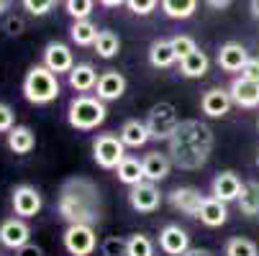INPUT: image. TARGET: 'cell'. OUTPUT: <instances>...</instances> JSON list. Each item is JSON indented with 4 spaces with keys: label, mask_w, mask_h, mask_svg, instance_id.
Instances as JSON below:
<instances>
[{
    "label": "cell",
    "mask_w": 259,
    "mask_h": 256,
    "mask_svg": "<svg viewBox=\"0 0 259 256\" xmlns=\"http://www.w3.org/2000/svg\"><path fill=\"white\" fill-rule=\"evenodd\" d=\"M256 128H259V121H256Z\"/></svg>",
    "instance_id": "obj_48"
},
{
    "label": "cell",
    "mask_w": 259,
    "mask_h": 256,
    "mask_svg": "<svg viewBox=\"0 0 259 256\" xmlns=\"http://www.w3.org/2000/svg\"><path fill=\"white\" fill-rule=\"evenodd\" d=\"M190 248V236L185 228H180L177 223H169L159 231V251L167 256H182Z\"/></svg>",
    "instance_id": "obj_13"
},
{
    "label": "cell",
    "mask_w": 259,
    "mask_h": 256,
    "mask_svg": "<svg viewBox=\"0 0 259 256\" xmlns=\"http://www.w3.org/2000/svg\"><path fill=\"white\" fill-rule=\"evenodd\" d=\"M44 64L54 72V75H69V69L75 67V57L72 49L62 41H49L44 46Z\"/></svg>",
    "instance_id": "obj_16"
},
{
    "label": "cell",
    "mask_w": 259,
    "mask_h": 256,
    "mask_svg": "<svg viewBox=\"0 0 259 256\" xmlns=\"http://www.w3.org/2000/svg\"><path fill=\"white\" fill-rule=\"evenodd\" d=\"M224 256H259V246H256L251 238L234 236V238H229V241H226Z\"/></svg>",
    "instance_id": "obj_31"
},
{
    "label": "cell",
    "mask_w": 259,
    "mask_h": 256,
    "mask_svg": "<svg viewBox=\"0 0 259 256\" xmlns=\"http://www.w3.org/2000/svg\"><path fill=\"white\" fill-rule=\"evenodd\" d=\"M249 11H251V16L259 21V0H249Z\"/></svg>",
    "instance_id": "obj_45"
},
{
    "label": "cell",
    "mask_w": 259,
    "mask_h": 256,
    "mask_svg": "<svg viewBox=\"0 0 259 256\" xmlns=\"http://www.w3.org/2000/svg\"><path fill=\"white\" fill-rule=\"evenodd\" d=\"M95 8V0H64V11L72 16V18H90Z\"/></svg>",
    "instance_id": "obj_35"
},
{
    "label": "cell",
    "mask_w": 259,
    "mask_h": 256,
    "mask_svg": "<svg viewBox=\"0 0 259 256\" xmlns=\"http://www.w3.org/2000/svg\"><path fill=\"white\" fill-rule=\"evenodd\" d=\"M8 6H11V0H0V13H6Z\"/></svg>",
    "instance_id": "obj_46"
},
{
    "label": "cell",
    "mask_w": 259,
    "mask_h": 256,
    "mask_svg": "<svg viewBox=\"0 0 259 256\" xmlns=\"http://www.w3.org/2000/svg\"><path fill=\"white\" fill-rule=\"evenodd\" d=\"M241 187H244V182L239 179L236 172L226 169V172H218L210 182V195L218 197V200H224V202H236L239 195H241Z\"/></svg>",
    "instance_id": "obj_12"
},
{
    "label": "cell",
    "mask_w": 259,
    "mask_h": 256,
    "mask_svg": "<svg viewBox=\"0 0 259 256\" xmlns=\"http://www.w3.org/2000/svg\"><path fill=\"white\" fill-rule=\"evenodd\" d=\"M121 141L126 143V149H141L152 141L149 136V128H146V121H139V118H131L121 126Z\"/></svg>",
    "instance_id": "obj_22"
},
{
    "label": "cell",
    "mask_w": 259,
    "mask_h": 256,
    "mask_svg": "<svg viewBox=\"0 0 259 256\" xmlns=\"http://www.w3.org/2000/svg\"><path fill=\"white\" fill-rule=\"evenodd\" d=\"M126 87H128V82H126V77L121 75V72L118 69H108V72H103V75L98 77L95 95L100 100H105V103H113V100L123 97Z\"/></svg>",
    "instance_id": "obj_15"
},
{
    "label": "cell",
    "mask_w": 259,
    "mask_h": 256,
    "mask_svg": "<svg viewBox=\"0 0 259 256\" xmlns=\"http://www.w3.org/2000/svg\"><path fill=\"white\" fill-rule=\"evenodd\" d=\"M93 49H95V54H98L100 59H113V57L121 52V39H118V33L103 28V31L98 33V39H95Z\"/></svg>",
    "instance_id": "obj_29"
},
{
    "label": "cell",
    "mask_w": 259,
    "mask_h": 256,
    "mask_svg": "<svg viewBox=\"0 0 259 256\" xmlns=\"http://www.w3.org/2000/svg\"><path fill=\"white\" fill-rule=\"evenodd\" d=\"M177 126H180V118H177V108L172 103H157L146 113V128H149L152 141H169Z\"/></svg>",
    "instance_id": "obj_5"
},
{
    "label": "cell",
    "mask_w": 259,
    "mask_h": 256,
    "mask_svg": "<svg viewBox=\"0 0 259 256\" xmlns=\"http://www.w3.org/2000/svg\"><path fill=\"white\" fill-rule=\"evenodd\" d=\"M205 195L198 190V187H175L169 192V205L180 213H185L188 218H198L200 213V205H203Z\"/></svg>",
    "instance_id": "obj_14"
},
{
    "label": "cell",
    "mask_w": 259,
    "mask_h": 256,
    "mask_svg": "<svg viewBox=\"0 0 259 256\" xmlns=\"http://www.w3.org/2000/svg\"><path fill=\"white\" fill-rule=\"evenodd\" d=\"M100 253H103V256H128V238L108 236V238L100 243Z\"/></svg>",
    "instance_id": "obj_33"
},
{
    "label": "cell",
    "mask_w": 259,
    "mask_h": 256,
    "mask_svg": "<svg viewBox=\"0 0 259 256\" xmlns=\"http://www.w3.org/2000/svg\"><path fill=\"white\" fill-rule=\"evenodd\" d=\"M229 92H231L234 105L246 108V111L259 108V82H251L246 77H234L229 85Z\"/></svg>",
    "instance_id": "obj_18"
},
{
    "label": "cell",
    "mask_w": 259,
    "mask_h": 256,
    "mask_svg": "<svg viewBox=\"0 0 259 256\" xmlns=\"http://www.w3.org/2000/svg\"><path fill=\"white\" fill-rule=\"evenodd\" d=\"M205 3L213 8V11H224V8H229L234 0H205Z\"/></svg>",
    "instance_id": "obj_42"
},
{
    "label": "cell",
    "mask_w": 259,
    "mask_h": 256,
    "mask_svg": "<svg viewBox=\"0 0 259 256\" xmlns=\"http://www.w3.org/2000/svg\"><path fill=\"white\" fill-rule=\"evenodd\" d=\"M128 256H154V241L146 233L128 236Z\"/></svg>",
    "instance_id": "obj_32"
},
{
    "label": "cell",
    "mask_w": 259,
    "mask_h": 256,
    "mask_svg": "<svg viewBox=\"0 0 259 256\" xmlns=\"http://www.w3.org/2000/svg\"><path fill=\"white\" fill-rule=\"evenodd\" d=\"M11 202H13L16 215H21V218H33L44 208V197L33 185H16L11 192Z\"/></svg>",
    "instance_id": "obj_9"
},
{
    "label": "cell",
    "mask_w": 259,
    "mask_h": 256,
    "mask_svg": "<svg viewBox=\"0 0 259 256\" xmlns=\"http://www.w3.org/2000/svg\"><path fill=\"white\" fill-rule=\"evenodd\" d=\"M162 13L172 21H188L198 11V0H162Z\"/></svg>",
    "instance_id": "obj_28"
},
{
    "label": "cell",
    "mask_w": 259,
    "mask_h": 256,
    "mask_svg": "<svg viewBox=\"0 0 259 256\" xmlns=\"http://www.w3.org/2000/svg\"><path fill=\"white\" fill-rule=\"evenodd\" d=\"M236 205H239V213H241L244 218H256V215H259V182H256V179L244 182Z\"/></svg>",
    "instance_id": "obj_25"
},
{
    "label": "cell",
    "mask_w": 259,
    "mask_h": 256,
    "mask_svg": "<svg viewBox=\"0 0 259 256\" xmlns=\"http://www.w3.org/2000/svg\"><path fill=\"white\" fill-rule=\"evenodd\" d=\"M23 97L31 103V105H49L59 97L62 92V85H59V75L47 67V64H33L26 77H23Z\"/></svg>",
    "instance_id": "obj_3"
},
{
    "label": "cell",
    "mask_w": 259,
    "mask_h": 256,
    "mask_svg": "<svg viewBox=\"0 0 259 256\" xmlns=\"http://www.w3.org/2000/svg\"><path fill=\"white\" fill-rule=\"evenodd\" d=\"M208 67H210V59L205 52L195 49L190 57H185L180 59V75L182 77H188V80H200L208 75Z\"/></svg>",
    "instance_id": "obj_24"
},
{
    "label": "cell",
    "mask_w": 259,
    "mask_h": 256,
    "mask_svg": "<svg viewBox=\"0 0 259 256\" xmlns=\"http://www.w3.org/2000/svg\"><path fill=\"white\" fill-rule=\"evenodd\" d=\"M54 3H57V0H23V8L31 16H47L54 8Z\"/></svg>",
    "instance_id": "obj_37"
},
{
    "label": "cell",
    "mask_w": 259,
    "mask_h": 256,
    "mask_svg": "<svg viewBox=\"0 0 259 256\" xmlns=\"http://www.w3.org/2000/svg\"><path fill=\"white\" fill-rule=\"evenodd\" d=\"M98 77H100V75L95 72V67H93V64H88V62L75 64V67L69 69V75H67L69 87H72V90H77V92H90V90H95Z\"/></svg>",
    "instance_id": "obj_21"
},
{
    "label": "cell",
    "mask_w": 259,
    "mask_h": 256,
    "mask_svg": "<svg viewBox=\"0 0 259 256\" xmlns=\"http://www.w3.org/2000/svg\"><path fill=\"white\" fill-rule=\"evenodd\" d=\"M105 118L108 108L105 100H100L98 95H77L67 105V123L75 131H95L105 123Z\"/></svg>",
    "instance_id": "obj_4"
},
{
    "label": "cell",
    "mask_w": 259,
    "mask_h": 256,
    "mask_svg": "<svg viewBox=\"0 0 259 256\" xmlns=\"http://www.w3.org/2000/svg\"><path fill=\"white\" fill-rule=\"evenodd\" d=\"M162 0H126V6L134 16H149L152 11H157V6Z\"/></svg>",
    "instance_id": "obj_36"
},
{
    "label": "cell",
    "mask_w": 259,
    "mask_h": 256,
    "mask_svg": "<svg viewBox=\"0 0 259 256\" xmlns=\"http://www.w3.org/2000/svg\"><path fill=\"white\" fill-rule=\"evenodd\" d=\"M98 3L105 8H121V6H126V0H98Z\"/></svg>",
    "instance_id": "obj_44"
},
{
    "label": "cell",
    "mask_w": 259,
    "mask_h": 256,
    "mask_svg": "<svg viewBox=\"0 0 259 256\" xmlns=\"http://www.w3.org/2000/svg\"><path fill=\"white\" fill-rule=\"evenodd\" d=\"M231 105H234V100H231L229 87L226 90L224 87H210L200 97V111H203L205 118H224L231 111Z\"/></svg>",
    "instance_id": "obj_11"
},
{
    "label": "cell",
    "mask_w": 259,
    "mask_h": 256,
    "mask_svg": "<svg viewBox=\"0 0 259 256\" xmlns=\"http://www.w3.org/2000/svg\"><path fill=\"white\" fill-rule=\"evenodd\" d=\"M215 62H218V67L224 69V72L234 75V72H241L244 64L249 62V52H246V46L239 44V41H226L224 46L218 49Z\"/></svg>",
    "instance_id": "obj_17"
},
{
    "label": "cell",
    "mask_w": 259,
    "mask_h": 256,
    "mask_svg": "<svg viewBox=\"0 0 259 256\" xmlns=\"http://www.w3.org/2000/svg\"><path fill=\"white\" fill-rule=\"evenodd\" d=\"M241 77H246L251 82H259V59L256 57H249V62L241 69Z\"/></svg>",
    "instance_id": "obj_40"
},
{
    "label": "cell",
    "mask_w": 259,
    "mask_h": 256,
    "mask_svg": "<svg viewBox=\"0 0 259 256\" xmlns=\"http://www.w3.org/2000/svg\"><path fill=\"white\" fill-rule=\"evenodd\" d=\"M128 205L136 213H154L162 205V192L157 187V182L152 179H141L139 185L128 187Z\"/></svg>",
    "instance_id": "obj_8"
},
{
    "label": "cell",
    "mask_w": 259,
    "mask_h": 256,
    "mask_svg": "<svg viewBox=\"0 0 259 256\" xmlns=\"http://www.w3.org/2000/svg\"><path fill=\"white\" fill-rule=\"evenodd\" d=\"M31 241V228L26 223V218H6L0 223V246L3 248H11V251H18L21 246H26Z\"/></svg>",
    "instance_id": "obj_10"
},
{
    "label": "cell",
    "mask_w": 259,
    "mask_h": 256,
    "mask_svg": "<svg viewBox=\"0 0 259 256\" xmlns=\"http://www.w3.org/2000/svg\"><path fill=\"white\" fill-rule=\"evenodd\" d=\"M64 251L69 256H93V251L98 248V236H95V226L88 223H69L64 236H62Z\"/></svg>",
    "instance_id": "obj_7"
},
{
    "label": "cell",
    "mask_w": 259,
    "mask_h": 256,
    "mask_svg": "<svg viewBox=\"0 0 259 256\" xmlns=\"http://www.w3.org/2000/svg\"><path fill=\"white\" fill-rule=\"evenodd\" d=\"M6 143H8V149L18 157H26L33 151V146H36V133L28 128V126H13L8 133H6Z\"/></svg>",
    "instance_id": "obj_23"
},
{
    "label": "cell",
    "mask_w": 259,
    "mask_h": 256,
    "mask_svg": "<svg viewBox=\"0 0 259 256\" xmlns=\"http://www.w3.org/2000/svg\"><path fill=\"white\" fill-rule=\"evenodd\" d=\"M16 256H44V248L39 246V243H26V246H21L18 251H16Z\"/></svg>",
    "instance_id": "obj_41"
},
{
    "label": "cell",
    "mask_w": 259,
    "mask_h": 256,
    "mask_svg": "<svg viewBox=\"0 0 259 256\" xmlns=\"http://www.w3.org/2000/svg\"><path fill=\"white\" fill-rule=\"evenodd\" d=\"M229 202L224 200H218V197H205L203 205H200V213H198V221L208 228H221L226 221H229Z\"/></svg>",
    "instance_id": "obj_19"
},
{
    "label": "cell",
    "mask_w": 259,
    "mask_h": 256,
    "mask_svg": "<svg viewBox=\"0 0 259 256\" xmlns=\"http://www.w3.org/2000/svg\"><path fill=\"white\" fill-rule=\"evenodd\" d=\"M169 41H172V49H175V54H177V62H180V59H185V57H190V54L198 49V44H195L193 36H185V33L172 36Z\"/></svg>",
    "instance_id": "obj_34"
},
{
    "label": "cell",
    "mask_w": 259,
    "mask_h": 256,
    "mask_svg": "<svg viewBox=\"0 0 259 256\" xmlns=\"http://www.w3.org/2000/svg\"><path fill=\"white\" fill-rule=\"evenodd\" d=\"M57 213L69 223H88L98 226L103 218V195L100 187L90 177H69L62 182L59 197H57Z\"/></svg>",
    "instance_id": "obj_2"
},
{
    "label": "cell",
    "mask_w": 259,
    "mask_h": 256,
    "mask_svg": "<svg viewBox=\"0 0 259 256\" xmlns=\"http://www.w3.org/2000/svg\"><path fill=\"white\" fill-rule=\"evenodd\" d=\"M256 167H259V154H256Z\"/></svg>",
    "instance_id": "obj_47"
},
{
    "label": "cell",
    "mask_w": 259,
    "mask_h": 256,
    "mask_svg": "<svg viewBox=\"0 0 259 256\" xmlns=\"http://www.w3.org/2000/svg\"><path fill=\"white\" fill-rule=\"evenodd\" d=\"M141 164H144V179H152L157 185L169 177V169L175 167L169 154H159V151H149L141 159Z\"/></svg>",
    "instance_id": "obj_20"
},
{
    "label": "cell",
    "mask_w": 259,
    "mask_h": 256,
    "mask_svg": "<svg viewBox=\"0 0 259 256\" xmlns=\"http://www.w3.org/2000/svg\"><path fill=\"white\" fill-rule=\"evenodd\" d=\"M126 157V143L116 133H100L93 141V159L100 169H118Z\"/></svg>",
    "instance_id": "obj_6"
},
{
    "label": "cell",
    "mask_w": 259,
    "mask_h": 256,
    "mask_svg": "<svg viewBox=\"0 0 259 256\" xmlns=\"http://www.w3.org/2000/svg\"><path fill=\"white\" fill-rule=\"evenodd\" d=\"M182 256H215L210 248H188Z\"/></svg>",
    "instance_id": "obj_43"
},
{
    "label": "cell",
    "mask_w": 259,
    "mask_h": 256,
    "mask_svg": "<svg viewBox=\"0 0 259 256\" xmlns=\"http://www.w3.org/2000/svg\"><path fill=\"white\" fill-rule=\"evenodd\" d=\"M23 28H26V23H23V18H18V16H11V18H6V23H3V31H6L8 36H21Z\"/></svg>",
    "instance_id": "obj_39"
},
{
    "label": "cell",
    "mask_w": 259,
    "mask_h": 256,
    "mask_svg": "<svg viewBox=\"0 0 259 256\" xmlns=\"http://www.w3.org/2000/svg\"><path fill=\"white\" fill-rule=\"evenodd\" d=\"M98 26L90 21V18H77L69 28V39L75 41L77 46H93L95 39H98Z\"/></svg>",
    "instance_id": "obj_27"
},
{
    "label": "cell",
    "mask_w": 259,
    "mask_h": 256,
    "mask_svg": "<svg viewBox=\"0 0 259 256\" xmlns=\"http://www.w3.org/2000/svg\"><path fill=\"white\" fill-rule=\"evenodd\" d=\"M116 174H118V182H121V185H126V187L139 185V182L144 179V164H141V159H136V157H126V159L118 164Z\"/></svg>",
    "instance_id": "obj_30"
},
{
    "label": "cell",
    "mask_w": 259,
    "mask_h": 256,
    "mask_svg": "<svg viewBox=\"0 0 259 256\" xmlns=\"http://www.w3.org/2000/svg\"><path fill=\"white\" fill-rule=\"evenodd\" d=\"M16 126V113L8 103H0V133H8Z\"/></svg>",
    "instance_id": "obj_38"
},
{
    "label": "cell",
    "mask_w": 259,
    "mask_h": 256,
    "mask_svg": "<svg viewBox=\"0 0 259 256\" xmlns=\"http://www.w3.org/2000/svg\"><path fill=\"white\" fill-rule=\"evenodd\" d=\"M213 128L205 121L198 118H188L180 121V126L175 128V133L167 141V154L172 159V164L182 172H198L208 164L210 151H213Z\"/></svg>",
    "instance_id": "obj_1"
},
{
    "label": "cell",
    "mask_w": 259,
    "mask_h": 256,
    "mask_svg": "<svg viewBox=\"0 0 259 256\" xmlns=\"http://www.w3.org/2000/svg\"><path fill=\"white\" fill-rule=\"evenodd\" d=\"M175 62H177V54H175L169 39H157V41H152V46H149V64H152L154 69H169Z\"/></svg>",
    "instance_id": "obj_26"
}]
</instances>
